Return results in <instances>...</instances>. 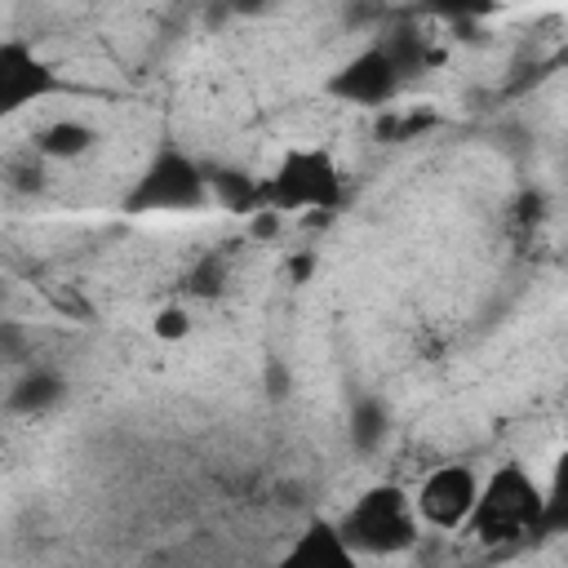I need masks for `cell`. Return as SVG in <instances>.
<instances>
[{
    "label": "cell",
    "mask_w": 568,
    "mask_h": 568,
    "mask_svg": "<svg viewBox=\"0 0 568 568\" xmlns=\"http://www.w3.org/2000/svg\"><path fill=\"white\" fill-rule=\"evenodd\" d=\"M541 528H546V479H537L524 462H501L497 470H488L466 532L479 546H515Z\"/></svg>",
    "instance_id": "cell-1"
},
{
    "label": "cell",
    "mask_w": 568,
    "mask_h": 568,
    "mask_svg": "<svg viewBox=\"0 0 568 568\" xmlns=\"http://www.w3.org/2000/svg\"><path fill=\"white\" fill-rule=\"evenodd\" d=\"M342 537L359 559H399L422 541V515L413 506V488L404 484H373L364 488L337 519Z\"/></svg>",
    "instance_id": "cell-2"
},
{
    "label": "cell",
    "mask_w": 568,
    "mask_h": 568,
    "mask_svg": "<svg viewBox=\"0 0 568 568\" xmlns=\"http://www.w3.org/2000/svg\"><path fill=\"white\" fill-rule=\"evenodd\" d=\"M342 200V169L333 160V151L297 142L284 146L275 169L262 178V209L275 217H293V213H328Z\"/></svg>",
    "instance_id": "cell-3"
},
{
    "label": "cell",
    "mask_w": 568,
    "mask_h": 568,
    "mask_svg": "<svg viewBox=\"0 0 568 568\" xmlns=\"http://www.w3.org/2000/svg\"><path fill=\"white\" fill-rule=\"evenodd\" d=\"M484 475L466 462H439L413 484V506L422 515V528L435 532H466L475 506H479Z\"/></svg>",
    "instance_id": "cell-4"
},
{
    "label": "cell",
    "mask_w": 568,
    "mask_h": 568,
    "mask_svg": "<svg viewBox=\"0 0 568 568\" xmlns=\"http://www.w3.org/2000/svg\"><path fill=\"white\" fill-rule=\"evenodd\" d=\"M209 204V178L204 169L182 151H160L142 169V178L129 191L133 213H182Z\"/></svg>",
    "instance_id": "cell-5"
},
{
    "label": "cell",
    "mask_w": 568,
    "mask_h": 568,
    "mask_svg": "<svg viewBox=\"0 0 568 568\" xmlns=\"http://www.w3.org/2000/svg\"><path fill=\"white\" fill-rule=\"evenodd\" d=\"M399 67L390 62L386 44H368L359 49L351 62H342L328 80V93L346 106H364V111H390L395 98H399Z\"/></svg>",
    "instance_id": "cell-6"
},
{
    "label": "cell",
    "mask_w": 568,
    "mask_h": 568,
    "mask_svg": "<svg viewBox=\"0 0 568 568\" xmlns=\"http://www.w3.org/2000/svg\"><path fill=\"white\" fill-rule=\"evenodd\" d=\"M58 89L53 67L27 44V40H4L0 44V111H27L44 102Z\"/></svg>",
    "instance_id": "cell-7"
},
{
    "label": "cell",
    "mask_w": 568,
    "mask_h": 568,
    "mask_svg": "<svg viewBox=\"0 0 568 568\" xmlns=\"http://www.w3.org/2000/svg\"><path fill=\"white\" fill-rule=\"evenodd\" d=\"M271 568H364V559L351 550L337 519H315L284 546Z\"/></svg>",
    "instance_id": "cell-8"
},
{
    "label": "cell",
    "mask_w": 568,
    "mask_h": 568,
    "mask_svg": "<svg viewBox=\"0 0 568 568\" xmlns=\"http://www.w3.org/2000/svg\"><path fill=\"white\" fill-rule=\"evenodd\" d=\"M31 151L44 164H75L98 151V124H89L84 115H53V120L36 124Z\"/></svg>",
    "instance_id": "cell-9"
},
{
    "label": "cell",
    "mask_w": 568,
    "mask_h": 568,
    "mask_svg": "<svg viewBox=\"0 0 568 568\" xmlns=\"http://www.w3.org/2000/svg\"><path fill=\"white\" fill-rule=\"evenodd\" d=\"M58 399H62V377L49 373V368L27 373V377L9 390V408H13V413H44V408H53Z\"/></svg>",
    "instance_id": "cell-10"
},
{
    "label": "cell",
    "mask_w": 568,
    "mask_h": 568,
    "mask_svg": "<svg viewBox=\"0 0 568 568\" xmlns=\"http://www.w3.org/2000/svg\"><path fill=\"white\" fill-rule=\"evenodd\" d=\"M195 333V320H191V306L186 302H164L155 315H151V337L164 342V346H178Z\"/></svg>",
    "instance_id": "cell-11"
},
{
    "label": "cell",
    "mask_w": 568,
    "mask_h": 568,
    "mask_svg": "<svg viewBox=\"0 0 568 568\" xmlns=\"http://www.w3.org/2000/svg\"><path fill=\"white\" fill-rule=\"evenodd\" d=\"M546 528H568V448L550 462L546 475Z\"/></svg>",
    "instance_id": "cell-12"
},
{
    "label": "cell",
    "mask_w": 568,
    "mask_h": 568,
    "mask_svg": "<svg viewBox=\"0 0 568 568\" xmlns=\"http://www.w3.org/2000/svg\"><path fill=\"white\" fill-rule=\"evenodd\" d=\"M386 408H382V399H359L355 404V413H351V439H355V448H377L382 444V435H386Z\"/></svg>",
    "instance_id": "cell-13"
}]
</instances>
